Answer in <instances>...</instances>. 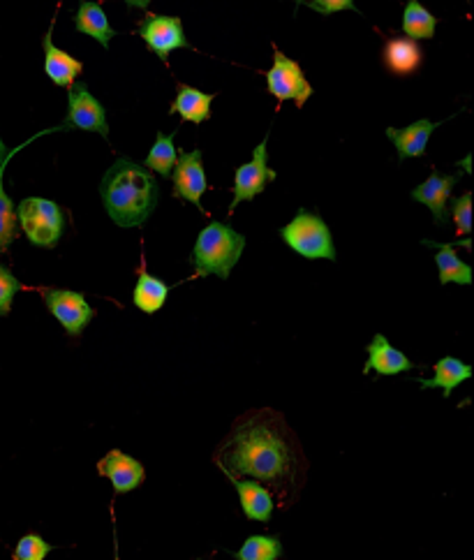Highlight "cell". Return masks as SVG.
I'll use <instances>...</instances> for the list:
<instances>
[{
	"mask_svg": "<svg viewBox=\"0 0 474 560\" xmlns=\"http://www.w3.org/2000/svg\"><path fill=\"white\" fill-rule=\"evenodd\" d=\"M5 158H7V146H5L3 139H0V162H3Z\"/></svg>",
	"mask_w": 474,
	"mask_h": 560,
	"instance_id": "obj_33",
	"label": "cell"
},
{
	"mask_svg": "<svg viewBox=\"0 0 474 560\" xmlns=\"http://www.w3.org/2000/svg\"><path fill=\"white\" fill-rule=\"evenodd\" d=\"M123 3H128L130 7H148L151 5V0H123Z\"/></svg>",
	"mask_w": 474,
	"mask_h": 560,
	"instance_id": "obj_32",
	"label": "cell"
},
{
	"mask_svg": "<svg viewBox=\"0 0 474 560\" xmlns=\"http://www.w3.org/2000/svg\"><path fill=\"white\" fill-rule=\"evenodd\" d=\"M42 301L51 311V315L61 322L65 334L74 338H77L95 318V311L88 306V301L81 292L49 287V290H42Z\"/></svg>",
	"mask_w": 474,
	"mask_h": 560,
	"instance_id": "obj_7",
	"label": "cell"
},
{
	"mask_svg": "<svg viewBox=\"0 0 474 560\" xmlns=\"http://www.w3.org/2000/svg\"><path fill=\"white\" fill-rule=\"evenodd\" d=\"M172 179H174V197H181V200L190 204H202V197L209 188V181H206L204 172V162H202V151H192V153H181L176 158V165L172 169Z\"/></svg>",
	"mask_w": 474,
	"mask_h": 560,
	"instance_id": "obj_11",
	"label": "cell"
},
{
	"mask_svg": "<svg viewBox=\"0 0 474 560\" xmlns=\"http://www.w3.org/2000/svg\"><path fill=\"white\" fill-rule=\"evenodd\" d=\"M368 361L364 366V373L375 371L377 375H398L403 371H412L414 364L407 359L401 350L387 341V336L375 334L373 341L368 343Z\"/></svg>",
	"mask_w": 474,
	"mask_h": 560,
	"instance_id": "obj_15",
	"label": "cell"
},
{
	"mask_svg": "<svg viewBox=\"0 0 474 560\" xmlns=\"http://www.w3.org/2000/svg\"><path fill=\"white\" fill-rule=\"evenodd\" d=\"M470 378H472L470 364H465V361L456 357H442L433 368V378L431 380L421 378L419 385L424 389H442L444 399H449L451 392Z\"/></svg>",
	"mask_w": 474,
	"mask_h": 560,
	"instance_id": "obj_21",
	"label": "cell"
},
{
	"mask_svg": "<svg viewBox=\"0 0 474 560\" xmlns=\"http://www.w3.org/2000/svg\"><path fill=\"white\" fill-rule=\"evenodd\" d=\"M308 5L320 14H333V12H340V10L359 12V7L354 5V0H308Z\"/></svg>",
	"mask_w": 474,
	"mask_h": 560,
	"instance_id": "obj_31",
	"label": "cell"
},
{
	"mask_svg": "<svg viewBox=\"0 0 474 560\" xmlns=\"http://www.w3.org/2000/svg\"><path fill=\"white\" fill-rule=\"evenodd\" d=\"M74 28H77L79 33L91 35V38L98 40L105 49H109L111 38H116V31L109 26L105 10H102L98 3H91V0H81L77 14H74Z\"/></svg>",
	"mask_w": 474,
	"mask_h": 560,
	"instance_id": "obj_22",
	"label": "cell"
},
{
	"mask_svg": "<svg viewBox=\"0 0 474 560\" xmlns=\"http://www.w3.org/2000/svg\"><path fill=\"white\" fill-rule=\"evenodd\" d=\"M266 142H269V137H264L262 142H259V146L253 153V160L236 169L234 200H232V204H229V213H234V209L241 202H248V200H253V197L262 195L264 188L269 186L271 181H276V172H273V169L269 167V162H266Z\"/></svg>",
	"mask_w": 474,
	"mask_h": 560,
	"instance_id": "obj_9",
	"label": "cell"
},
{
	"mask_svg": "<svg viewBox=\"0 0 474 560\" xmlns=\"http://www.w3.org/2000/svg\"><path fill=\"white\" fill-rule=\"evenodd\" d=\"M382 61L391 75L407 77L421 68L424 51H421L417 40L412 38H391L382 49Z\"/></svg>",
	"mask_w": 474,
	"mask_h": 560,
	"instance_id": "obj_16",
	"label": "cell"
},
{
	"mask_svg": "<svg viewBox=\"0 0 474 560\" xmlns=\"http://www.w3.org/2000/svg\"><path fill=\"white\" fill-rule=\"evenodd\" d=\"M167 297H169V285L162 283L160 278L148 274L142 264V269H139V274H137L135 292H132V301H135V306L142 313L153 315L167 304Z\"/></svg>",
	"mask_w": 474,
	"mask_h": 560,
	"instance_id": "obj_23",
	"label": "cell"
},
{
	"mask_svg": "<svg viewBox=\"0 0 474 560\" xmlns=\"http://www.w3.org/2000/svg\"><path fill=\"white\" fill-rule=\"evenodd\" d=\"M461 179V174L442 176L433 172L419 188L412 190V200L419 204H426L433 211V218L438 225H444L449 220V195L454 186Z\"/></svg>",
	"mask_w": 474,
	"mask_h": 560,
	"instance_id": "obj_13",
	"label": "cell"
},
{
	"mask_svg": "<svg viewBox=\"0 0 474 560\" xmlns=\"http://www.w3.org/2000/svg\"><path fill=\"white\" fill-rule=\"evenodd\" d=\"M21 149V146H19ZM19 149H14L12 153H7V158L0 162V253L3 250L10 248L12 241H17V211H14V204L10 197L5 193V186H3V174H5V167L10 158L17 153Z\"/></svg>",
	"mask_w": 474,
	"mask_h": 560,
	"instance_id": "obj_25",
	"label": "cell"
},
{
	"mask_svg": "<svg viewBox=\"0 0 474 560\" xmlns=\"http://www.w3.org/2000/svg\"><path fill=\"white\" fill-rule=\"evenodd\" d=\"M280 556H283V544L276 535H250L234 554L239 560H278Z\"/></svg>",
	"mask_w": 474,
	"mask_h": 560,
	"instance_id": "obj_27",
	"label": "cell"
},
{
	"mask_svg": "<svg viewBox=\"0 0 474 560\" xmlns=\"http://www.w3.org/2000/svg\"><path fill=\"white\" fill-rule=\"evenodd\" d=\"M17 223L37 248H56L63 237L65 216L56 202L44 197H28L19 204Z\"/></svg>",
	"mask_w": 474,
	"mask_h": 560,
	"instance_id": "obj_5",
	"label": "cell"
},
{
	"mask_svg": "<svg viewBox=\"0 0 474 560\" xmlns=\"http://www.w3.org/2000/svg\"><path fill=\"white\" fill-rule=\"evenodd\" d=\"M19 290H21L19 278L14 276L5 264H0V318L10 315L14 297H17Z\"/></svg>",
	"mask_w": 474,
	"mask_h": 560,
	"instance_id": "obj_29",
	"label": "cell"
},
{
	"mask_svg": "<svg viewBox=\"0 0 474 560\" xmlns=\"http://www.w3.org/2000/svg\"><path fill=\"white\" fill-rule=\"evenodd\" d=\"M63 128H79L86 132H98L105 139L109 137L105 107L93 98L84 81H77V84L70 86L68 119H65Z\"/></svg>",
	"mask_w": 474,
	"mask_h": 560,
	"instance_id": "obj_10",
	"label": "cell"
},
{
	"mask_svg": "<svg viewBox=\"0 0 474 560\" xmlns=\"http://www.w3.org/2000/svg\"><path fill=\"white\" fill-rule=\"evenodd\" d=\"M266 88L273 98L292 100L296 107L306 105V100L313 95V86L308 84L301 65L287 58L280 49H276V56H273V68L266 72Z\"/></svg>",
	"mask_w": 474,
	"mask_h": 560,
	"instance_id": "obj_6",
	"label": "cell"
},
{
	"mask_svg": "<svg viewBox=\"0 0 474 560\" xmlns=\"http://www.w3.org/2000/svg\"><path fill=\"white\" fill-rule=\"evenodd\" d=\"M451 218H454L458 234L468 237L472 232V193H465L463 197H458L454 202V209H451Z\"/></svg>",
	"mask_w": 474,
	"mask_h": 560,
	"instance_id": "obj_30",
	"label": "cell"
},
{
	"mask_svg": "<svg viewBox=\"0 0 474 560\" xmlns=\"http://www.w3.org/2000/svg\"><path fill=\"white\" fill-rule=\"evenodd\" d=\"M213 461L227 477H250L273 486L285 505L294 503L308 475V459L299 440L285 417L271 408L243 415Z\"/></svg>",
	"mask_w": 474,
	"mask_h": 560,
	"instance_id": "obj_1",
	"label": "cell"
},
{
	"mask_svg": "<svg viewBox=\"0 0 474 560\" xmlns=\"http://www.w3.org/2000/svg\"><path fill=\"white\" fill-rule=\"evenodd\" d=\"M98 473L107 477L111 486H114V496L135 491L137 486H142L146 480V470L142 463L128 454H123L121 449H111L105 459H100Z\"/></svg>",
	"mask_w": 474,
	"mask_h": 560,
	"instance_id": "obj_12",
	"label": "cell"
},
{
	"mask_svg": "<svg viewBox=\"0 0 474 560\" xmlns=\"http://www.w3.org/2000/svg\"><path fill=\"white\" fill-rule=\"evenodd\" d=\"M246 237L222 223H209L199 232L195 248L190 253V264L197 278L218 276L227 280L232 269L239 264Z\"/></svg>",
	"mask_w": 474,
	"mask_h": 560,
	"instance_id": "obj_3",
	"label": "cell"
},
{
	"mask_svg": "<svg viewBox=\"0 0 474 560\" xmlns=\"http://www.w3.org/2000/svg\"><path fill=\"white\" fill-rule=\"evenodd\" d=\"M426 246H435L438 248V255H435V262H438V271H440V283H458V285H472L474 271L468 262H463L461 257L456 255V246L458 243H465L470 246V241H456L454 243H433V241H424Z\"/></svg>",
	"mask_w": 474,
	"mask_h": 560,
	"instance_id": "obj_20",
	"label": "cell"
},
{
	"mask_svg": "<svg viewBox=\"0 0 474 560\" xmlns=\"http://www.w3.org/2000/svg\"><path fill=\"white\" fill-rule=\"evenodd\" d=\"M280 237L294 253L306 257V260H336L331 230L317 213L299 211L292 223L280 230Z\"/></svg>",
	"mask_w": 474,
	"mask_h": 560,
	"instance_id": "obj_4",
	"label": "cell"
},
{
	"mask_svg": "<svg viewBox=\"0 0 474 560\" xmlns=\"http://www.w3.org/2000/svg\"><path fill=\"white\" fill-rule=\"evenodd\" d=\"M234 489L239 491L241 510L250 521L266 523L273 514V493L257 480H239V477H229Z\"/></svg>",
	"mask_w": 474,
	"mask_h": 560,
	"instance_id": "obj_18",
	"label": "cell"
},
{
	"mask_svg": "<svg viewBox=\"0 0 474 560\" xmlns=\"http://www.w3.org/2000/svg\"><path fill=\"white\" fill-rule=\"evenodd\" d=\"M51 31H54V26H49V33L44 35V40H42L44 72H47V77L54 81L56 86L70 88L74 81H77L81 72H84V63L77 61L74 56H70L68 51L58 49L54 40H51Z\"/></svg>",
	"mask_w": 474,
	"mask_h": 560,
	"instance_id": "obj_14",
	"label": "cell"
},
{
	"mask_svg": "<svg viewBox=\"0 0 474 560\" xmlns=\"http://www.w3.org/2000/svg\"><path fill=\"white\" fill-rule=\"evenodd\" d=\"M174 135H158L155 137V144L153 149L148 151L144 167L153 169L155 174H160L162 179H169L172 176V169L176 165V158H179V153H176V146H174Z\"/></svg>",
	"mask_w": 474,
	"mask_h": 560,
	"instance_id": "obj_26",
	"label": "cell"
},
{
	"mask_svg": "<svg viewBox=\"0 0 474 560\" xmlns=\"http://www.w3.org/2000/svg\"><path fill=\"white\" fill-rule=\"evenodd\" d=\"M107 216L118 227H142L160 200L155 176L128 158H118L100 183Z\"/></svg>",
	"mask_w": 474,
	"mask_h": 560,
	"instance_id": "obj_2",
	"label": "cell"
},
{
	"mask_svg": "<svg viewBox=\"0 0 474 560\" xmlns=\"http://www.w3.org/2000/svg\"><path fill=\"white\" fill-rule=\"evenodd\" d=\"M296 3H299V5H301V3H308V0H296Z\"/></svg>",
	"mask_w": 474,
	"mask_h": 560,
	"instance_id": "obj_34",
	"label": "cell"
},
{
	"mask_svg": "<svg viewBox=\"0 0 474 560\" xmlns=\"http://www.w3.org/2000/svg\"><path fill=\"white\" fill-rule=\"evenodd\" d=\"M54 549L51 544L37 533H28L19 540L14 547V558L17 560H44L49 556V551Z\"/></svg>",
	"mask_w": 474,
	"mask_h": 560,
	"instance_id": "obj_28",
	"label": "cell"
},
{
	"mask_svg": "<svg viewBox=\"0 0 474 560\" xmlns=\"http://www.w3.org/2000/svg\"><path fill=\"white\" fill-rule=\"evenodd\" d=\"M213 100H216V95H213V93H204V91H199V88L181 84L179 93H176V100L172 102V109H169V112L179 114L181 121H185V123L199 125V123L211 119Z\"/></svg>",
	"mask_w": 474,
	"mask_h": 560,
	"instance_id": "obj_19",
	"label": "cell"
},
{
	"mask_svg": "<svg viewBox=\"0 0 474 560\" xmlns=\"http://www.w3.org/2000/svg\"><path fill=\"white\" fill-rule=\"evenodd\" d=\"M139 35L146 42V47L160 56V61H167L169 54L176 49H190V42L185 40L183 21L179 17H167V14H146L139 21Z\"/></svg>",
	"mask_w": 474,
	"mask_h": 560,
	"instance_id": "obj_8",
	"label": "cell"
},
{
	"mask_svg": "<svg viewBox=\"0 0 474 560\" xmlns=\"http://www.w3.org/2000/svg\"><path fill=\"white\" fill-rule=\"evenodd\" d=\"M440 123L426 121L421 119L417 123L407 125V128L398 130V128H389L387 135L391 142H394L396 151H398V160H407V158H419L426 153L428 139H431L433 130H438Z\"/></svg>",
	"mask_w": 474,
	"mask_h": 560,
	"instance_id": "obj_17",
	"label": "cell"
},
{
	"mask_svg": "<svg viewBox=\"0 0 474 560\" xmlns=\"http://www.w3.org/2000/svg\"><path fill=\"white\" fill-rule=\"evenodd\" d=\"M438 28V19L419 0H410L403 12V31L412 40H431Z\"/></svg>",
	"mask_w": 474,
	"mask_h": 560,
	"instance_id": "obj_24",
	"label": "cell"
}]
</instances>
